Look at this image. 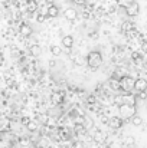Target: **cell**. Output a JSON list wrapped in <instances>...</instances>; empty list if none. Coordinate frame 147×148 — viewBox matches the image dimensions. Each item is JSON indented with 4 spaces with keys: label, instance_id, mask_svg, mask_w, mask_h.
I'll return each instance as SVG.
<instances>
[{
    "label": "cell",
    "instance_id": "cell-4",
    "mask_svg": "<svg viewBox=\"0 0 147 148\" xmlns=\"http://www.w3.org/2000/svg\"><path fill=\"white\" fill-rule=\"evenodd\" d=\"M126 9V14L127 16H130V17H134V16H137L139 14V12H140V6H139V3L137 1H133L131 4H128L127 7H124Z\"/></svg>",
    "mask_w": 147,
    "mask_h": 148
},
{
    "label": "cell",
    "instance_id": "cell-26",
    "mask_svg": "<svg viewBox=\"0 0 147 148\" xmlns=\"http://www.w3.org/2000/svg\"><path fill=\"white\" fill-rule=\"evenodd\" d=\"M75 4H78V6H82V4H85V1L87 0H72Z\"/></svg>",
    "mask_w": 147,
    "mask_h": 148
},
{
    "label": "cell",
    "instance_id": "cell-29",
    "mask_svg": "<svg viewBox=\"0 0 147 148\" xmlns=\"http://www.w3.org/2000/svg\"><path fill=\"white\" fill-rule=\"evenodd\" d=\"M22 121H23V122H22V124H25V125H28V122H29V121H30V119H29V118H23V119H22Z\"/></svg>",
    "mask_w": 147,
    "mask_h": 148
},
{
    "label": "cell",
    "instance_id": "cell-28",
    "mask_svg": "<svg viewBox=\"0 0 147 148\" xmlns=\"http://www.w3.org/2000/svg\"><path fill=\"white\" fill-rule=\"evenodd\" d=\"M141 49L144 53H147V42H143V45H141Z\"/></svg>",
    "mask_w": 147,
    "mask_h": 148
},
{
    "label": "cell",
    "instance_id": "cell-17",
    "mask_svg": "<svg viewBox=\"0 0 147 148\" xmlns=\"http://www.w3.org/2000/svg\"><path fill=\"white\" fill-rule=\"evenodd\" d=\"M110 86H111L112 89H120V81L115 79V78H111V79H110Z\"/></svg>",
    "mask_w": 147,
    "mask_h": 148
},
{
    "label": "cell",
    "instance_id": "cell-18",
    "mask_svg": "<svg viewBox=\"0 0 147 148\" xmlns=\"http://www.w3.org/2000/svg\"><path fill=\"white\" fill-rule=\"evenodd\" d=\"M124 102H126V97H124V95H117V97L114 98V103H115V105H118V106H120V105H123Z\"/></svg>",
    "mask_w": 147,
    "mask_h": 148
},
{
    "label": "cell",
    "instance_id": "cell-21",
    "mask_svg": "<svg viewBox=\"0 0 147 148\" xmlns=\"http://www.w3.org/2000/svg\"><path fill=\"white\" fill-rule=\"evenodd\" d=\"M26 127H28V130H29V131H36V128H38V124H36V122H33V121H29Z\"/></svg>",
    "mask_w": 147,
    "mask_h": 148
},
{
    "label": "cell",
    "instance_id": "cell-24",
    "mask_svg": "<svg viewBox=\"0 0 147 148\" xmlns=\"http://www.w3.org/2000/svg\"><path fill=\"white\" fill-rule=\"evenodd\" d=\"M139 98H140V99H146L147 98L146 91H140V92H139Z\"/></svg>",
    "mask_w": 147,
    "mask_h": 148
},
{
    "label": "cell",
    "instance_id": "cell-32",
    "mask_svg": "<svg viewBox=\"0 0 147 148\" xmlns=\"http://www.w3.org/2000/svg\"><path fill=\"white\" fill-rule=\"evenodd\" d=\"M128 148H133V147H128Z\"/></svg>",
    "mask_w": 147,
    "mask_h": 148
},
{
    "label": "cell",
    "instance_id": "cell-14",
    "mask_svg": "<svg viewBox=\"0 0 147 148\" xmlns=\"http://www.w3.org/2000/svg\"><path fill=\"white\" fill-rule=\"evenodd\" d=\"M131 124H133L134 127H140V125L143 124V118L139 116V115H133V116H131Z\"/></svg>",
    "mask_w": 147,
    "mask_h": 148
},
{
    "label": "cell",
    "instance_id": "cell-7",
    "mask_svg": "<svg viewBox=\"0 0 147 148\" xmlns=\"http://www.w3.org/2000/svg\"><path fill=\"white\" fill-rule=\"evenodd\" d=\"M134 89H136L137 92H140V91H147V81H146V79H143V78L136 79Z\"/></svg>",
    "mask_w": 147,
    "mask_h": 148
},
{
    "label": "cell",
    "instance_id": "cell-31",
    "mask_svg": "<svg viewBox=\"0 0 147 148\" xmlns=\"http://www.w3.org/2000/svg\"><path fill=\"white\" fill-rule=\"evenodd\" d=\"M146 108H147V103H146Z\"/></svg>",
    "mask_w": 147,
    "mask_h": 148
},
{
    "label": "cell",
    "instance_id": "cell-15",
    "mask_svg": "<svg viewBox=\"0 0 147 148\" xmlns=\"http://www.w3.org/2000/svg\"><path fill=\"white\" fill-rule=\"evenodd\" d=\"M123 76H124V71H123L121 68L115 69V71H114V73H112V78H115V79H118V81H120Z\"/></svg>",
    "mask_w": 147,
    "mask_h": 148
},
{
    "label": "cell",
    "instance_id": "cell-13",
    "mask_svg": "<svg viewBox=\"0 0 147 148\" xmlns=\"http://www.w3.org/2000/svg\"><path fill=\"white\" fill-rule=\"evenodd\" d=\"M74 131H75V134H79V135H84L85 132H87V128L79 122V124H77L75 125V128H74Z\"/></svg>",
    "mask_w": 147,
    "mask_h": 148
},
{
    "label": "cell",
    "instance_id": "cell-9",
    "mask_svg": "<svg viewBox=\"0 0 147 148\" xmlns=\"http://www.w3.org/2000/svg\"><path fill=\"white\" fill-rule=\"evenodd\" d=\"M20 35L22 36H30L32 35V27L29 25H26V23L20 25Z\"/></svg>",
    "mask_w": 147,
    "mask_h": 148
},
{
    "label": "cell",
    "instance_id": "cell-8",
    "mask_svg": "<svg viewBox=\"0 0 147 148\" xmlns=\"http://www.w3.org/2000/svg\"><path fill=\"white\" fill-rule=\"evenodd\" d=\"M62 45H63V48H66V49H71L72 46H74V38L72 36H63L62 38Z\"/></svg>",
    "mask_w": 147,
    "mask_h": 148
},
{
    "label": "cell",
    "instance_id": "cell-19",
    "mask_svg": "<svg viewBox=\"0 0 147 148\" xmlns=\"http://www.w3.org/2000/svg\"><path fill=\"white\" fill-rule=\"evenodd\" d=\"M50 52H52L53 56H59V55L62 53V49H61L59 46H52V48H50Z\"/></svg>",
    "mask_w": 147,
    "mask_h": 148
},
{
    "label": "cell",
    "instance_id": "cell-30",
    "mask_svg": "<svg viewBox=\"0 0 147 148\" xmlns=\"http://www.w3.org/2000/svg\"><path fill=\"white\" fill-rule=\"evenodd\" d=\"M46 1H49V3H50V1H53V0H46Z\"/></svg>",
    "mask_w": 147,
    "mask_h": 148
},
{
    "label": "cell",
    "instance_id": "cell-16",
    "mask_svg": "<svg viewBox=\"0 0 147 148\" xmlns=\"http://www.w3.org/2000/svg\"><path fill=\"white\" fill-rule=\"evenodd\" d=\"M30 53H32L33 56H39V55L42 53V49H41V46H38V45H33V46L30 48Z\"/></svg>",
    "mask_w": 147,
    "mask_h": 148
},
{
    "label": "cell",
    "instance_id": "cell-6",
    "mask_svg": "<svg viewBox=\"0 0 147 148\" xmlns=\"http://www.w3.org/2000/svg\"><path fill=\"white\" fill-rule=\"evenodd\" d=\"M63 17H65L66 20H75V19L78 17V12H77L74 7H68V9H65V12H63Z\"/></svg>",
    "mask_w": 147,
    "mask_h": 148
},
{
    "label": "cell",
    "instance_id": "cell-20",
    "mask_svg": "<svg viewBox=\"0 0 147 148\" xmlns=\"http://www.w3.org/2000/svg\"><path fill=\"white\" fill-rule=\"evenodd\" d=\"M134 0H117V3H118V6H121V7H127L128 4H131Z\"/></svg>",
    "mask_w": 147,
    "mask_h": 148
},
{
    "label": "cell",
    "instance_id": "cell-10",
    "mask_svg": "<svg viewBox=\"0 0 147 148\" xmlns=\"http://www.w3.org/2000/svg\"><path fill=\"white\" fill-rule=\"evenodd\" d=\"M58 14H59V9L55 4H50L48 7V16L49 17H56Z\"/></svg>",
    "mask_w": 147,
    "mask_h": 148
},
{
    "label": "cell",
    "instance_id": "cell-27",
    "mask_svg": "<svg viewBox=\"0 0 147 148\" xmlns=\"http://www.w3.org/2000/svg\"><path fill=\"white\" fill-rule=\"evenodd\" d=\"M45 17H46V16H45V14H42V13H41V14H39V16H38V22H43V20H45Z\"/></svg>",
    "mask_w": 147,
    "mask_h": 148
},
{
    "label": "cell",
    "instance_id": "cell-2",
    "mask_svg": "<svg viewBox=\"0 0 147 148\" xmlns=\"http://www.w3.org/2000/svg\"><path fill=\"white\" fill-rule=\"evenodd\" d=\"M120 109V115L123 119H131L133 115H136V108L133 103H128V102H124L123 105L118 106Z\"/></svg>",
    "mask_w": 147,
    "mask_h": 148
},
{
    "label": "cell",
    "instance_id": "cell-25",
    "mask_svg": "<svg viewBox=\"0 0 147 148\" xmlns=\"http://www.w3.org/2000/svg\"><path fill=\"white\" fill-rule=\"evenodd\" d=\"M102 132H97V135L94 137V140L97 141V143H99V141H102V135H101Z\"/></svg>",
    "mask_w": 147,
    "mask_h": 148
},
{
    "label": "cell",
    "instance_id": "cell-23",
    "mask_svg": "<svg viewBox=\"0 0 147 148\" xmlns=\"http://www.w3.org/2000/svg\"><path fill=\"white\" fill-rule=\"evenodd\" d=\"M72 148H87V145H85L84 143H75V144L72 145Z\"/></svg>",
    "mask_w": 147,
    "mask_h": 148
},
{
    "label": "cell",
    "instance_id": "cell-5",
    "mask_svg": "<svg viewBox=\"0 0 147 148\" xmlns=\"http://www.w3.org/2000/svg\"><path fill=\"white\" fill-rule=\"evenodd\" d=\"M112 130H118V128H121L123 127V124H124V119L123 118H120V116H112V118H110L108 119V122H107Z\"/></svg>",
    "mask_w": 147,
    "mask_h": 148
},
{
    "label": "cell",
    "instance_id": "cell-11",
    "mask_svg": "<svg viewBox=\"0 0 147 148\" xmlns=\"http://www.w3.org/2000/svg\"><path fill=\"white\" fill-rule=\"evenodd\" d=\"M134 23L133 22H124L123 25H121V30L123 32H131V30H134Z\"/></svg>",
    "mask_w": 147,
    "mask_h": 148
},
{
    "label": "cell",
    "instance_id": "cell-22",
    "mask_svg": "<svg viewBox=\"0 0 147 148\" xmlns=\"http://www.w3.org/2000/svg\"><path fill=\"white\" fill-rule=\"evenodd\" d=\"M124 143H126L128 147H133V145H134V138H133V137H127V138L124 140Z\"/></svg>",
    "mask_w": 147,
    "mask_h": 148
},
{
    "label": "cell",
    "instance_id": "cell-1",
    "mask_svg": "<svg viewBox=\"0 0 147 148\" xmlns=\"http://www.w3.org/2000/svg\"><path fill=\"white\" fill-rule=\"evenodd\" d=\"M101 63H102V55H101V52L92 50V52L88 53V56H87V65H88L90 69L97 71L98 68L101 66Z\"/></svg>",
    "mask_w": 147,
    "mask_h": 148
},
{
    "label": "cell",
    "instance_id": "cell-12",
    "mask_svg": "<svg viewBox=\"0 0 147 148\" xmlns=\"http://www.w3.org/2000/svg\"><path fill=\"white\" fill-rule=\"evenodd\" d=\"M38 10V3H36V0H29L28 1V12L29 13H33V12H36Z\"/></svg>",
    "mask_w": 147,
    "mask_h": 148
},
{
    "label": "cell",
    "instance_id": "cell-3",
    "mask_svg": "<svg viewBox=\"0 0 147 148\" xmlns=\"http://www.w3.org/2000/svg\"><path fill=\"white\" fill-rule=\"evenodd\" d=\"M134 84H136V79L131 78V76H123L120 79V89L126 91V92H131L134 89Z\"/></svg>",
    "mask_w": 147,
    "mask_h": 148
}]
</instances>
